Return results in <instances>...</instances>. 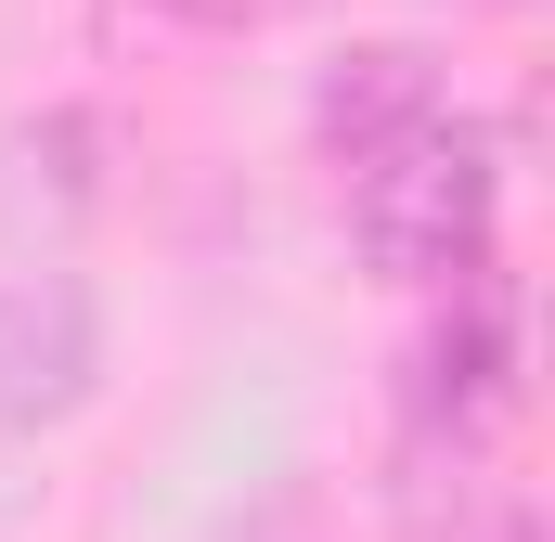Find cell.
Here are the masks:
<instances>
[{
	"instance_id": "cell-1",
	"label": "cell",
	"mask_w": 555,
	"mask_h": 542,
	"mask_svg": "<svg viewBox=\"0 0 555 542\" xmlns=\"http://www.w3.org/2000/svg\"><path fill=\"white\" fill-rule=\"evenodd\" d=\"M491 220H504V142L452 104L349 168V246H362L375 284H414V297L465 284L491 259Z\"/></svg>"
},
{
	"instance_id": "cell-2",
	"label": "cell",
	"mask_w": 555,
	"mask_h": 542,
	"mask_svg": "<svg viewBox=\"0 0 555 542\" xmlns=\"http://www.w3.org/2000/svg\"><path fill=\"white\" fill-rule=\"evenodd\" d=\"M504 413H517V297L478 259L465 284H439V323L414 336V439L478 452Z\"/></svg>"
},
{
	"instance_id": "cell-3",
	"label": "cell",
	"mask_w": 555,
	"mask_h": 542,
	"mask_svg": "<svg viewBox=\"0 0 555 542\" xmlns=\"http://www.w3.org/2000/svg\"><path fill=\"white\" fill-rule=\"evenodd\" d=\"M104 388V297L78 271H0V426H65Z\"/></svg>"
},
{
	"instance_id": "cell-4",
	"label": "cell",
	"mask_w": 555,
	"mask_h": 542,
	"mask_svg": "<svg viewBox=\"0 0 555 542\" xmlns=\"http://www.w3.org/2000/svg\"><path fill=\"white\" fill-rule=\"evenodd\" d=\"M439 117V52L414 39H362V52H336L323 65V91H310V142L336 155V168H362L375 142H401Z\"/></svg>"
},
{
	"instance_id": "cell-5",
	"label": "cell",
	"mask_w": 555,
	"mask_h": 542,
	"mask_svg": "<svg viewBox=\"0 0 555 542\" xmlns=\"http://www.w3.org/2000/svg\"><path fill=\"white\" fill-rule=\"evenodd\" d=\"M142 13H168V26H272V13H297V0H142Z\"/></svg>"
}]
</instances>
